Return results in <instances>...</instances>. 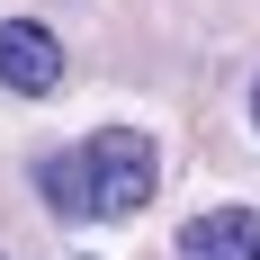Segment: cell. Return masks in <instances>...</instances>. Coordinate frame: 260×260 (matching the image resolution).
Here are the masks:
<instances>
[{
  "instance_id": "6da1fadb",
  "label": "cell",
  "mask_w": 260,
  "mask_h": 260,
  "mask_svg": "<svg viewBox=\"0 0 260 260\" xmlns=\"http://www.w3.org/2000/svg\"><path fill=\"white\" fill-rule=\"evenodd\" d=\"M81 188H90V215H144L153 207V188H161V153H153V135H135V126H99L90 144H81Z\"/></svg>"
},
{
  "instance_id": "277c9868",
  "label": "cell",
  "mask_w": 260,
  "mask_h": 260,
  "mask_svg": "<svg viewBox=\"0 0 260 260\" xmlns=\"http://www.w3.org/2000/svg\"><path fill=\"white\" fill-rule=\"evenodd\" d=\"M36 188H45V207H54V215H90V188H81V153L36 161Z\"/></svg>"
},
{
  "instance_id": "3957f363",
  "label": "cell",
  "mask_w": 260,
  "mask_h": 260,
  "mask_svg": "<svg viewBox=\"0 0 260 260\" xmlns=\"http://www.w3.org/2000/svg\"><path fill=\"white\" fill-rule=\"evenodd\" d=\"M180 260H260V215L251 207H215L180 234Z\"/></svg>"
},
{
  "instance_id": "5b68a950",
  "label": "cell",
  "mask_w": 260,
  "mask_h": 260,
  "mask_svg": "<svg viewBox=\"0 0 260 260\" xmlns=\"http://www.w3.org/2000/svg\"><path fill=\"white\" fill-rule=\"evenodd\" d=\"M251 117H260V90H251Z\"/></svg>"
},
{
  "instance_id": "7a4b0ae2",
  "label": "cell",
  "mask_w": 260,
  "mask_h": 260,
  "mask_svg": "<svg viewBox=\"0 0 260 260\" xmlns=\"http://www.w3.org/2000/svg\"><path fill=\"white\" fill-rule=\"evenodd\" d=\"M0 81L27 90V99H45L54 81H63V45H54L45 27H27V18H0Z\"/></svg>"
}]
</instances>
